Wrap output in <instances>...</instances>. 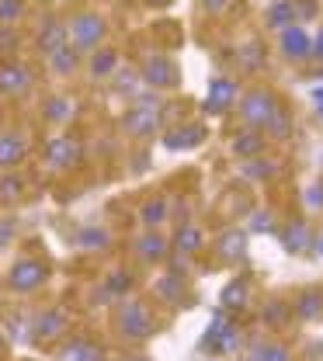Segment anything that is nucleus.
I'll use <instances>...</instances> for the list:
<instances>
[{"instance_id":"obj_1","label":"nucleus","mask_w":323,"mask_h":361,"mask_svg":"<svg viewBox=\"0 0 323 361\" xmlns=\"http://www.w3.org/2000/svg\"><path fill=\"white\" fill-rule=\"evenodd\" d=\"M66 35H70V45L77 49V52H91L101 45L104 39V18L101 14H77L73 21H70V28H66Z\"/></svg>"},{"instance_id":"obj_2","label":"nucleus","mask_w":323,"mask_h":361,"mask_svg":"<svg viewBox=\"0 0 323 361\" xmlns=\"http://www.w3.org/2000/svg\"><path fill=\"white\" fill-rule=\"evenodd\" d=\"M275 108H278V97L272 90H254V94H247V97L240 101V118H243L250 129H264L268 118L275 115Z\"/></svg>"},{"instance_id":"obj_3","label":"nucleus","mask_w":323,"mask_h":361,"mask_svg":"<svg viewBox=\"0 0 323 361\" xmlns=\"http://www.w3.org/2000/svg\"><path fill=\"white\" fill-rule=\"evenodd\" d=\"M118 326H122L126 337L146 341V337L153 334V316H150V310H146L142 302H129V306L122 310V316H118Z\"/></svg>"},{"instance_id":"obj_4","label":"nucleus","mask_w":323,"mask_h":361,"mask_svg":"<svg viewBox=\"0 0 323 361\" xmlns=\"http://www.w3.org/2000/svg\"><path fill=\"white\" fill-rule=\"evenodd\" d=\"M46 264H39V261H18L11 274H7V285L14 288V292H35L42 281H46Z\"/></svg>"},{"instance_id":"obj_5","label":"nucleus","mask_w":323,"mask_h":361,"mask_svg":"<svg viewBox=\"0 0 323 361\" xmlns=\"http://www.w3.org/2000/svg\"><path fill=\"white\" fill-rule=\"evenodd\" d=\"M142 80L157 90L174 87V84H178V70H174V63H171L167 56H153V59L146 63V70H142Z\"/></svg>"},{"instance_id":"obj_6","label":"nucleus","mask_w":323,"mask_h":361,"mask_svg":"<svg viewBox=\"0 0 323 361\" xmlns=\"http://www.w3.org/2000/svg\"><path fill=\"white\" fill-rule=\"evenodd\" d=\"M292 316H299L303 323H320L323 319V288H303L295 295Z\"/></svg>"},{"instance_id":"obj_7","label":"nucleus","mask_w":323,"mask_h":361,"mask_svg":"<svg viewBox=\"0 0 323 361\" xmlns=\"http://www.w3.org/2000/svg\"><path fill=\"white\" fill-rule=\"evenodd\" d=\"M233 101H236V84L226 80V77H216V80L209 84V101H205L202 108H205L209 115H223Z\"/></svg>"},{"instance_id":"obj_8","label":"nucleus","mask_w":323,"mask_h":361,"mask_svg":"<svg viewBox=\"0 0 323 361\" xmlns=\"http://www.w3.org/2000/svg\"><path fill=\"white\" fill-rule=\"evenodd\" d=\"M160 126V108H142V104H136L129 115H126V133L129 135H150L153 129Z\"/></svg>"},{"instance_id":"obj_9","label":"nucleus","mask_w":323,"mask_h":361,"mask_svg":"<svg viewBox=\"0 0 323 361\" xmlns=\"http://www.w3.org/2000/svg\"><path fill=\"white\" fill-rule=\"evenodd\" d=\"M310 49H313V42H310V35L303 28H295V25H285L281 28V52L288 59H306Z\"/></svg>"},{"instance_id":"obj_10","label":"nucleus","mask_w":323,"mask_h":361,"mask_svg":"<svg viewBox=\"0 0 323 361\" xmlns=\"http://www.w3.org/2000/svg\"><path fill=\"white\" fill-rule=\"evenodd\" d=\"M28 84H32L28 66H21V63H7V66H0V94H21Z\"/></svg>"},{"instance_id":"obj_11","label":"nucleus","mask_w":323,"mask_h":361,"mask_svg":"<svg viewBox=\"0 0 323 361\" xmlns=\"http://www.w3.org/2000/svg\"><path fill=\"white\" fill-rule=\"evenodd\" d=\"M243 250H247V233H243V229H230V233H223V236L216 240V254H219L226 264L240 261Z\"/></svg>"},{"instance_id":"obj_12","label":"nucleus","mask_w":323,"mask_h":361,"mask_svg":"<svg viewBox=\"0 0 323 361\" xmlns=\"http://www.w3.org/2000/svg\"><path fill=\"white\" fill-rule=\"evenodd\" d=\"M77 153H80V146L73 142V139H52L46 146V160H49V167H70L73 160H77Z\"/></svg>"},{"instance_id":"obj_13","label":"nucleus","mask_w":323,"mask_h":361,"mask_svg":"<svg viewBox=\"0 0 323 361\" xmlns=\"http://www.w3.org/2000/svg\"><path fill=\"white\" fill-rule=\"evenodd\" d=\"M136 250H139V257H142L146 264H157V261L167 257L171 243H167V236H160V233H146V236H139Z\"/></svg>"},{"instance_id":"obj_14","label":"nucleus","mask_w":323,"mask_h":361,"mask_svg":"<svg viewBox=\"0 0 323 361\" xmlns=\"http://www.w3.org/2000/svg\"><path fill=\"white\" fill-rule=\"evenodd\" d=\"M281 243H285V250H288V254H306V250H310V243H313L310 226L306 223H288L285 229H281Z\"/></svg>"},{"instance_id":"obj_15","label":"nucleus","mask_w":323,"mask_h":361,"mask_svg":"<svg viewBox=\"0 0 323 361\" xmlns=\"http://www.w3.org/2000/svg\"><path fill=\"white\" fill-rule=\"evenodd\" d=\"M153 288H157V295H160L164 302H171V306H181V302H185V292H188L185 278H181L178 271H174V274L157 278V285H153Z\"/></svg>"},{"instance_id":"obj_16","label":"nucleus","mask_w":323,"mask_h":361,"mask_svg":"<svg viewBox=\"0 0 323 361\" xmlns=\"http://www.w3.org/2000/svg\"><path fill=\"white\" fill-rule=\"evenodd\" d=\"M233 153L243 157V160L261 157V153H264V135H261V129H243V133L233 139Z\"/></svg>"},{"instance_id":"obj_17","label":"nucleus","mask_w":323,"mask_h":361,"mask_svg":"<svg viewBox=\"0 0 323 361\" xmlns=\"http://www.w3.org/2000/svg\"><path fill=\"white\" fill-rule=\"evenodd\" d=\"M202 139H205V129H202V126H181V129L164 135V146H167V149H188V146H198Z\"/></svg>"},{"instance_id":"obj_18","label":"nucleus","mask_w":323,"mask_h":361,"mask_svg":"<svg viewBox=\"0 0 323 361\" xmlns=\"http://www.w3.org/2000/svg\"><path fill=\"white\" fill-rule=\"evenodd\" d=\"M25 153H28V142H25L18 133L0 135V167H14Z\"/></svg>"},{"instance_id":"obj_19","label":"nucleus","mask_w":323,"mask_h":361,"mask_svg":"<svg viewBox=\"0 0 323 361\" xmlns=\"http://www.w3.org/2000/svg\"><path fill=\"white\" fill-rule=\"evenodd\" d=\"M59 45H66V28H63V21L46 18V25H42V32H39V49L49 56V52H56Z\"/></svg>"},{"instance_id":"obj_20","label":"nucleus","mask_w":323,"mask_h":361,"mask_svg":"<svg viewBox=\"0 0 323 361\" xmlns=\"http://www.w3.org/2000/svg\"><path fill=\"white\" fill-rule=\"evenodd\" d=\"M202 247H205V233H202V229H195V226H181V229H178L174 250H181L185 257H191V254H198Z\"/></svg>"},{"instance_id":"obj_21","label":"nucleus","mask_w":323,"mask_h":361,"mask_svg":"<svg viewBox=\"0 0 323 361\" xmlns=\"http://www.w3.org/2000/svg\"><path fill=\"white\" fill-rule=\"evenodd\" d=\"M247 302H250V285L247 281H230L226 292H223V306L233 310V313H240Z\"/></svg>"},{"instance_id":"obj_22","label":"nucleus","mask_w":323,"mask_h":361,"mask_svg":"<svg viewBox=\"0 0 323 361\" xmlns=\"http://www.w3.org/2000/svg\"><path fill=\"white\" fill-rule=\"evenodd\" d=\"M264 133H268V139H278V142H285V139L292 135V118H288V111H285L281 104L275 108V115L268 118Z\"/></svg>"},{"instance_id":"obj_23","label":"nucleus","mask_w":323,"mask_h":361,"mask_svg":"<svg viewBox=\"0 0 323 361\" xmlns=\"http://www.w3.org/2000/svg\"><path fill=\"white\" fill-rule=\"evenodd\" d=\"M49 63H52L56 73H73V70H77V49L70 42L59 45L56 52H49Z\"/></svg>"},{"instance_id":"obj_24","label":"nucleus","mask_w":323,"mask_h":361,"mask_svg":"<svg viewBox=\"0 0 323 361\" xmlns=\"http://www.w3.org/2000/svg\"><path fill=\"white\" fill-rule=\"evenodd\" d=\"M115 66H118V52H115V49H101V52H94V59H91L94 77H108V73H115Z\"/></svg>"},{"instance_id":"obj_25","label":"nucleus","mask_w":323,"mask_h":361,"mask_svg":"<svg viewBox=\"0 0 323 361\" xmlns=\"http://www.w3.org/2000/svg\"><path fill=\"white\" fill-rule=\"evenodd\" d=\"M292 319V302H285V299H272L268 306H264V323H272V326H285Z\"/></svg>"},{"instance_id":"obj_26","label":"nucleus","mask_w":323,"mask_h":361,"mask_svg":"<svg viewBox=\"0 0 323 361\" xmlns=\"http://www.w3.org/2000/svg\"><path fill=\"white\" fill-rule=\"evenodd\" d=\"M292 18H295L292 0H278L268 7V28H285V25H292Z\"/></svg>"},{"instance_id":"obj_27","label":"nucleus","mask_w":323,"mask_h":361,"mask_svg":"<svg viewBox=\"0 0 323 361\" xmlns=\"http://www.w3.org/2000/svg\"><path fill=\"white\" fill-rule=\"evenodd\" d=\"M261 63H264V49H261V42H243L240 45V66L243 70H261Z\"/></svg>"},{"instance_id":"obj_28","label":"nucleus","mask_w":323,"mask_h":361,"mask_svg":"<svg viewBox=\"0 0 323 361\" xmlns=\"http://www.w3.org/2000/svg\"><path fill=\"white\" fill-rule=\"evenodd\" d=\"M247 361H292V355H288L281 344H257V348L247 355Z\"/></svg>"},{"instance_id":"obj_29","label":"nucleus","mask_w":323,"mask_h":361,"mask_svg":"<svg viewBox=\"0 0 323 361\" xmlns=\"http://www.w3.org/2000/svg\"><path fill=\"white\" fill-rule=\"evenodd\" d=\"M73 115V104H70V97H49V104H46V118L49 122H66Z\"/></svg>"},{"instance_id":"obj_30","label":"nucleus","mask_w":323,"mask_h":361,"mask_svg":"<svg viewBox=\"0 0 323 361\" xmlns=\"http://www.w3.org/2000/svg\"><path fill=\"white\" fill-rule=\"evenodd\" d=\"M63 326H66L63 313H49V316H42V319H39V326H35V337H39V341L46 337V341H49V337H56Z\"/></svg>"},{"instance_id":"obj_31","label":"nucleus","mask_w":323,"mask_h":361,"mask_svg":"<svg viewBox=\"0 0 323 361\" xmlns=\"http://www.w3.org/2000/svg\"><path fill=\"white\" fill-rule=\"evenodd\" d=\"M167 219V202L164 198H157V202H146L142 205V223L146 226H160Z\"/></svg>"},{"instance_id":"obj_32","label":"nucleus","mask_w":323,"mask_h":361,"mask_svg":"<svg viewBox=\"0 0 323 361\" xmlns=\"http://www.w3.org/2000/svg\"><path fill=\"white\" fill-rule=\"evenodd\" d=\"M59 361H94V348L87 341H77V344H70V348H63V355Z\"/></svg>"},{"instance_id":"obj_33","label":"nucleus","mask_w":323,"mask_h":361,"mask_svg":"<svg viewBox=\"0 0 323 361\" xmlns=\"http://www.w3.org/2000/svg\"><path fill=\"white\" fill-rule=\"evenodd\" d=\"M278 171V164H268V160H257V157H254V164H247V167H243V178H272V174H275Z\"/></svg>"},{"instance_id":"obj_34","label":"nucleus","mask_w":323,"mask_h":361,"mask_svg":"<svg viewBox=\"0 0 323 361\" xmlns=\"http://www.w3.org/2000/svg\"><path fill=\"white\" fill-rule=\"evenodd\" d=\"M129 288H133V274H129V271H118V274H111V278H108V288H104V292L126 295Z\"/></svg>"},{"instance_id":"obj_35","label":"nucleus","mask_w":323,"mask_h":361,"mask_svg":"<svg viewBox=\"0 0 323 361\" xmlns=\"http://www.w3.org/2000/svg\"><path fill=\"white\" fill-rule=\"evenodd\" d=\"M21 11H25V0H0V21H4V25L18 21Z\"/></svg>"},{"instance_id":"obj_36","label":"nucleus","mask_w":323,"mask_h":361,"mask_svg":"<svg viewBox=\"0 0 323 361\" xmlns=\"http://www.w3.org/2000/svg\"><path fill=\"white\" fill-rule=\"evenodd\" d=\"M21 195V178H0V202H14Z\"/></svg>"},{"instance_id":"obj_37","label":"nucleus","mask_w":323,"mask_h":361,"mask_svg":"<svg viewBox=\"0 0 323 361\" xmlns=\"http://www.w3.org/2000/svg\"><path fill=\"white\" fill-rule=\"evenodd\" d=\"M80 243H84V247H108V236H104L101 229H87Z\"/></svg>"},{"instance_id":"obj_38","label":"nucleus","mask_w":323,"mask_h":361,"mask_svg":"<svg viewBox=\"0 0 323 361\" xmlns=\"http://www.w3.org/2000/svg\"><path fill=\"white\" fill-rule=\"evenodd\" d=\"M292 11H295L299 18H317V0H295Z\"/></svg>"},{"instance_id":"obj_39","label":"nucleus","mask_w":323,"mask_h":361,"mask_svg":"<svg viewBox=\"0 0 323 361\" xmlns=\"http://www.w3.org/2000/svg\"><path fill=\"white\" fill-rule=\"evenodd\" d=\"M306 205H310V209H323V180L306 191Z\"/></svg>"},{"instance_id":"obj_40","label":"nucleus","mask_w":323,"mask_h":361,"mask_svg":"<svg viewBox=\"0 0 323 361\" xmlns=\"http://www.w3.org/2000/svg\"><path fill=\"white\" fill-rule=\"evenodd\" d=\"M198 4H202L205 14H223V11L230 7V0H198Z\"/></svg>"},{"instance_id":"obj_41","label":"nucleus","mask_w":323,"mask_h":361,"mask_svg":"<svg viewBox=\"0 0 323 361\" xmlns=\"http://www.w3.org/2000/svg\"><path fill=\"white\" fill-rule=\"evenodd\" d=\"M254 229H268V233H272V229H275V219L261 212V216H254Z\"/></svg>"},{"instance_id":"obj_42","label":"nucleus","mask_w":323,"mask_h":361,"mask_svg":"<svg viewBox=\"0 0 323 361\" xmlns=\"http://www.w3.org/2000/svg\"><path fill=\"white\" fill-rule=\"evenodd\" d=\"M136 87V73H118V90H133Z\"/></svg>"},{"instance_id":"obj_43","label":"nucleus","mask_w":323,"mask_h":361,"mask_svg":"<svg viewBox=\"0 0 323 361\" xmlns=\"http://www.w3.org/2000/svg\"><path fill=\"white\" fill-rule=\"evenodd\" d=\"M14 45H18V35H11V32L0 35V49H14Z\"/></svg>"},{"instance_id":"obj_44","label":"nucleus","mask_w":323,"mask_h":361,"mask_svg":"<svg viewBox=\"0 0 323 361\" xmlns=\"http://www.w3.org/2000/svg\"><path fill=\"white\" fill-rule=\"evenodd\" d=\"M11 240V223H0V247Z\"/></svg>"},{"instance_id":"obj_45","label":"nucleus","mask_w":323,"mask_h":361,"mask_svg":"<svg viewBox=\"0 0 323 361\" xmlns=\"http://www.w3.org/2000/svg\"><path fill=\"white\" fill-rule=\"evenodd\" d=\"M313 104H317V111L323 115V87H320V90H313Z\"/></svg>"},{"instance_id":"obj_46","label":"nucleus","mask_w":323,"mask_h":361,"mask_svg":"<svg viewBox=\"0 0 323 361\" xmlns=\"http://www.w3.org/2000/svg\"><path fill=\"white\" fill-rule=\"evenodd\" d=\"M310 52H317V56H320V59H323V32H320V35H317V42H313V49H310Z\"/></svg>"},{"instance_id":"obj_47","label":"nucleus","mask_w":323,"mask_h":361,"mask_svg":"<svg viewBox=\"0 0 323 361\" xmlns=\"http://www.w3.org/2000/svg\"><path fill=\"white\" fill-rule=\"evenodd\" d=\"M126 361H146V358H142V355H133V358H126Z\"/></svg>"},{"instance_id":"obj_48","label":"nucleus","mask_w":323,"mask_h":361,"mask_svg":"<svg viewBox=\"0 0 323 361\" xmlns=\"http://www.w3.org/2000/svg\"><path fill=\"white\" fill-rule=\"evenodd\" d=\"M317 250H320V254H323V240H317Z\"/></svg>"},{"instance_id":"obj_49","label":"nucleus","mask_w":323,"mask_h":361,"mask_svg":"<svg viewBox=\"0 0 323 361\" xmlns=\"http://www.w3.org/2000/svg\"><path fill=\"white\" fill-rule=\"evenodd\" d=\"M150 4H167V0H150Z\"/></svg>"}]
</instances>
